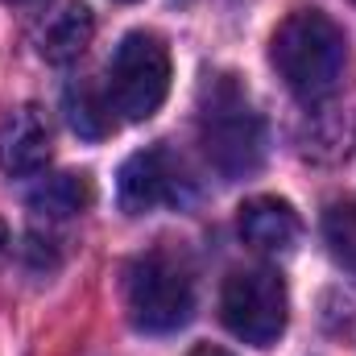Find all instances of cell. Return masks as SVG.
Wrapping results in <instances>:
<instances>
[{
    "mask_svg": "<svg viewBox=\"0 0 356 356\" xmlns=\"http://www.w3.org/2000/svg\"><path fill=\"white\" fill-rule=\"evenodd\" d=\"M269 63H273L277 79L307 108H319L344 88L348 38L327 13L298 8L277 25V33L269 42Z\"/></svg>",
    "mask_w": 356,
    "mask_h": 356,
    "instance_id": "obj_1",
    "label": "cell"
},
{
    "mask_svg": "<svg viewBox=\"0 0 356 356\" xmlns=\"http://www.w3.org/2000/svg\"><path fill=\"white\" fill-rule=\"evenodd\" d=\"M199 137L207 162L224 178H249L266 158V124L249 104V91L236 75H216L203 88Z\"/></svg>",
    "mask_w": 356,
    "mask_h": 356,
    "instance_id": "obj_2",
    "label": "cell"
},
{
    "mask_svg": "<svg viewBox=\"0 0 356 356\" xmlns=\"http://www.w3.org/2000/svg\"><path fill=\"white\" fill-rule=\"evenodd\" d=\"M124 311L137 332L166 336L191 323L195 315V273L191 261L158 245L141 253L133 266L124 269Z\"/></svg>",
    "mask_w": 356,
    "mask_h": 356,
    "instance_id": "obj_3",
    "label": "cell"
},
{
    "mask_svg": "<svg viewBox=\"0 0 356 356\" xmlns=\"http://www.w3.org/2000/svg\"><path fill=\"white\" fill-rule=\"evenodd\" d=\"M104 91L124 120H149L170 95V50L158 33L133 29L108 58Z\"/></svg>",
    "mask_w": 356,
    "mask_h": 356,
    "instance_id": "obj_4",
    "label": "cell"
},
{
    "mask_svg": "<svg viewBox=\"0 0 356 356\" xmlns=\"http://www.w3.org/2000/svg\"><path fill=\"white\" fill-rule=\"evenodd\" d=\"M220 319L224 327L253 344V348H269L277 344V336L286 332V319H290V294H286V282L273 273V269H236L228 282H224V294H220Z\"/></svg>",
    "mask_w": 356,
    "mask_h": 356,
    "instance_id": "obj_5",
    "label": "cell"
},
{
    "mask_svg": "<svg viewBox=\"0 0 356 356\" xmlns=\"http://www.w3.org/2000/svg\"><path fill=\"white\" fill-rule=\"evenodd\" d=\"M116 199H120V207H124L129 216H149L154 207L178 203V199H182V170H178V162L162 149V145L133 154V158L120 166Z\"/></svg>",
    "mask_w": 356,
    "mask_h": 356,
    "instance_id": "obj_6",
    "label": "cell"
},
{
    "mask_svg": "<svg viewBox=\"0 0 356 356\" xmlns=\"http://www.w3.org/2000/svg\"><path fill=\"white\" fill-rule=\"evenodd\" d=\"M50 162V124L42 108L25 104L0 120V170L8 178H29Z\"/></svg>",
    "mask_w": 356,
    "mask_h": 356,
    "instance_id": "obj_7",
    "label": "cell"
},
{
    "mask_svg": "<svg viewBox=\"0 0 356 356\" xmlns=\"http://www.w3.org/2000/svg\"><path fill=\"white\" fill-rule=\"evenodd\" d=\"M91 33H95V21H91V8L79 4V0H63L54 4L38 25H33V50L63 67V63H75L83 50H88Z\"/></svg>",
    "mask_w": 356,
    "mask_h": 356,
    "instance_id": "obj_8",
    "label": "cell"
},
{
    "mask_svg": "<svg viewBox=\"0 0 356 356\" xmlns=\"http://www.w3.org/2000/svg\"><path fill=\"white\" fill-rule=\"evenodd\" d=\"M298 211L286 203V199H273V195H257L241 207V236L245 245H253L257 253L266 257H282L298 245Z\"/></svg>",
    "mask_w": 356,
    "mask_h": 356,
    "instance_id": "obj_9",
    "label": "cell"
},
{
    "mask_svg": "<svg viewBox=\"0 0 356 356\" xmlns=\"http://www.w3.org/2000/svg\"><path fill=\"white\" fill-rule=\"evenodd\" d=\"M91 199H95V186L88 175H75V170H63V175H46L33 191H29V207L46 220H67V216H79L88 211Z\"/></svg>",
    "mask_w": 356,
    "mask_h": 356,
    "instance_id": "obj_10",
    "label": "cell"
},
{
    "mask_svg": "<svg viewBox=\"0 0 356 356\" xmlns=\"http://www.w3.org/2000/svg\"><path fill=\"white\" fill-rule=\"evenodd\" d=\"M67 120L79 137L99 141L116 129V108H112L108 91L91 88V83H71L67 88Z\"/></svg>",
    "mask_w": 356,
    "mask_h": 356,
    "instance_id": "obj_11",
    "label": "cell"
},
{
    "mask_svg": "<svg viewBox=\"0 0 356 356\" xmlns=\"http://www.w3.org/2000/svg\"><path fill=\"white\" fill-rule=\"evenodd\" d=\"M323 241H327V253L336 257V266L356 273V195L327 207V216H323Z\"/></svg>",
    "mask_w": 356,
    "mask_h": 356,
    "instance_id": "obj_12",
    "label": "cell"
},
{
    "mask_svg": "<svg viewBox=\"0 0 356 356\" xmlns=\"http://www.w3.org/2000/svg\"><path fill=\"white\" fill-rule=\"evenodd\" d=\"M191 356H232V353H224V348H211V344H203V348H195Z\"/></svg>",
    "mask_w": 356,
    "mask_h": 356,
    "instance_id": "obj_13",
    "label": "cell"
},
{
    "mask_svg": "<svg viewBox=\"0 0 356 356\" xmlns=\"http://www.w3.org/2000/svg\"><path fill=\"white\" fill-rule=\"evenodd\" d=\"M4 257H8V228L0 224V266H4Z\"/></svg>",
    "mask_w": 356,
    "mask_h": 356,
    "instance_id": "obj_14",
    "label": "cell"
},
{
    "mask_svg": "<svg viewBox=\"0 0 356 356\" xmlns=\"http://www.w3.org/2000/svg\"><path fill=\"white\" fill-rule=\"evenodd\" d=\"M4 4H21V0H4Z\"/></svg>",
    "mask_w": 356,
    "mask_h": 356,
    "instance_id": "obj_15",
    "label": "cell"
},
{
    "mask_svg": "<svg viewBox=\"0 0 356 356\" xmlns=\"http://www.w3.org/2000/svg\"><path fill=\"white\" fill-rule=\"evenodd\" d=\"M124 4H133V0H124Z\"/></svg>",
    "mask_w": 356,
    "mask_h": 356,
    "instance_id": "obj_16",
    "label": "cell"
}]
</instances>
